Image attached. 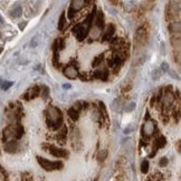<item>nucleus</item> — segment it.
Masks as SVG:
<instances>
[{
    "mask_svg": "<svg viewBox=\"0 0 181 181\" xmlns=\"http://www.w3.org/2000/svg\"><path fill=\"white\" fill-rule=\"evenodd\" d=\"M46 123L48 127L53 130H58L63 124V114L58 107L49 106L46 111Z\"/></svg>",
    "mask_w": 181,
    "mask_h": 181,
    "instance_id": "nucleus-1",
    "label": "nucleus"
},
{
    "mask_svg": "<svg viewBox=\"0 0 181 181\" xmlns=\"http://www.w3.org/2000/svg\"><path fill=\"white\" fill-rule=\"evenodd\" d=\"M94 15H95V10L92 14L90 15V17L87 18V20H85L84 23L82 24L77 25V26H75L73 28V32H74L75 37L77 38L78 41H82L84 40V38L86 37V35L88 34L90 32V28L92 26V21H93V18H94Z\"/></svg>",
    "mask_w": 181,
    "mask_h": 181,
    "instance_id": "nucleus-2",
    "label": "nucleus"
},
{
    "mask_svg": "<svg viewBox=\"0 0 181 181\" xmlns=\"http://www.w3.org/2000/svg\"><path fill=\"white\" fill-rule=\"evenodd\" d=\"M37 162L39 165L46 171H54V170H62L64 167V163L62 161H49L47 159L37 157Z\"/></svg>",
    "mask_w": 181,
    "mask_h": 181,
    "instance_id": "nucleus-3",
    "label": "nucleus"
},
{
    "mask_svg": "<svg viewBox=\"0 0 181 181\" xmlns=\"http://www.w3.org/2000/svg\"><path fill=\"white\" fill-rule=\"evenodd\" d=\"M165 15L168 20H176L180 18V2L172 1L165 9Z\"/></svg>",
    "mask_w": 181,
    "mask_h": 181,
    "instance_id": "nucleus-4",
    "label": "nucleus"
},
{
    "mask_svg": "<svg viewBox=\"0 0 181 181\" xmlns=\"http://www.w3.org/2000/svg\"><path fill=\"white\" fill-rule=\"evenodd\" d=\"M135 47L138 48L139 46L142 47L146 44V40H148V26L146 25H143L140 28H138V30L135 32Z\"/></svg>",
    "mask_w": 181,
    "mask_h": 181,
    "instance_id": "nucleus-5",
    "label": "nucleus"
},
{
    "mask_svg": "<svg viewBox=\"0 0 181 181\" xmlns=\"http://www.w3.org/2000/svg\"><path fill=\"white\" fill-rule=\"evenodd\" d=\"M155 132V124L153 121H146V123L142 125V135L149 138L151 135H153Z\"/></svg>",
    "mask_w": 181,
    "mask_h": 181,
    "instance_id": "nucleus-6",
    "label": "nucleus"
},
{
    "mask_svg": "<svg viewBox=\"0 0 181 181\" xmlns=\"http://www.w3.org/2000/svg\"><path fill=\"white\" fill-rule=\"evenodd\" d=\"M162 97H163V104H164L165 107L171 106L173 104V102H174V100H176L174 94H173V92H172V88L170 86L168 87V88H165L164 93L162 95Z\"/></svg>",
    "mask_w": 181,
    "mask_h": 181,
    "instance_id": "nucleus-7",
    "label": "nucleus"
},
{
    "mask_svg": "<svg viewBox=\"0 0 181 181\" xmlns=\"http://www.w3.org/2000/svg\"><path fill=\"white\" fill-rule=\"evenodd\" d=\"M48 148L47 151L49 152L51 154H53L54 157L56 158H67L68 157V152H67L66 150L64 149H59L57 146H46Z\"/></svg>",
    "mask_w": 181,
    "mask_h": 181,
    "instance_id": "nucleus-8",
    "label": "nucleus"
},
{
    "mask_svg": "<svg viewBox=\"0 0 181 181\" xmlns=\"http://www.w3.org/2000/svg\"><path fill=\"white\" fill-rule=\"evenodd\" d=\"M39 94H40V87L39 86H32V88H29V90L25 93L23 97H24L25 100L29 101V100L36 99V97H37Z\"/></svg>",
    "mask_w": 181,
    "mask_h": 181,
    "instance_id": "nucleus-9",
    "label": "nucleus"
},
{
    "mask_svg": "<svg viewBox=\"0 0 181 181\" xmlns=\"http://www.w3.org/2000/svg\"><path fill=\"white\" fill-rule=\"evenodd\" d=\"M64 75L69 79H76L78 77V72L74 66H66L63 71Z\"/></svg>",
    "mask_w": 181,
    "mask_h": 181,
    "instance_id": "nucleus-10",
    "label": "nucleus"
},
{
    "mask_svg": "<svg viewBox=\"0 0 181 181\" xmlns=\"http://www.w3.org/2000/svg\"><path fill=\"white\" fill-rule=\"evenodd\" d=\"M5 142L10 141V140H15V126L10 125L8 127H6L4 130V135H2Z\"/></svg>",
    "mask_w": 181,
    "mask_h": 181,
    "instance_id": "nucleus-11",
    "label": "nucleus"
},
{
    "mask_svg": "<svg viewBox=\"0 0 181 181\" xmlns=\"http://www.w3.org/2000/svg\"><path fill=\"white\" fill-rule=\"evenodd\" d=\"M114 32H115V26L113 24H110L107 26L106 30L104 32V35H103V41H110L112 38H113V35H114Z\"/></svg>",
    "mask_w": 181,
    "mask_h": 181,
    "instance_id": "nucleus-12",
    "label": "nucleus"
},
{
    "mask_svg": "<svg viewBox=\"0 0 181 181\" xmlns=\"http://www.w3.org/2000/svg\"><path fill=\"white\" fill-rule=\"evenodd\" d=\"M123 63V58L120 55L115 54L114 56H112L109 59V66L111 67H116V69H118V67L121 66V64Z\"/></svg>",
    "mask_w": 181,
    "mask_h": 181,
    "instance_id": "nucleus-13",
    "label": "nucleus"
},
{
    "mask_svg": "<svg viewBox=\"0 0 181 181\" xmlns=\"http://www.w3.org/2000/svg\"><path fill=\"white\" fill-rule=\"evenodd\" d=\"M18 150V144L15 140H10V141H7L6 144H5V151L8 152V153H15Z\"/></svg>",
    "mask_w": 181,
    "mask_h": 181,
    "instance_id": "nucleus-14",
    "label": "nucleus"
},
{
    "mask_svg": "<svg viewBox=\"0 0 181 181\" xmlns=\"http://www.w3.org/2000/svg\"><path fill=\"white\" fill-rule=\"evenodd\" d=\"M138 7V4L135 0H126L124 2V10L126 12H132L134 11Z\"/></svg>",
    "mask_w": 181,
    "mask_h": 181,
    "instance_id": "nucleus-15",
    "label": "nucleus"
},
{
    "mask_svg": "<svg viewBox=\"0 0 181 181\" xmlns=\"http://www.w3.org/2000/svg\"><path fill=\"white\" fill-rule=\"evenodd\" d=\"M180 40H181L180 39V34H177V36H176V34H173V36L171 37V39H170L172 47L174 48L176 51H180V46H181Z\"/></svg>",
    "mask_w": 181,
    "mask_h": 181,
    "instance_id": "nucleus-16",
    "label": "nucleus"
},
{
    "mask_svg": "<svg viewBox=\"0 0 181 181\" xmlns=\"http://www.w3.org/2000/svg\"><path fill=\"white\" fill-rule=\"evenodd\" d=\"M85 4H86V0H72L71 8L74 9L75 11H78L84 8Z\"/></svg>",
    "mask_w": 181,
    "mask_h": 181,
    "instance_id": "nucleus-17",
    "label": "nucleus"
},
{
    "mask_svg": "<svg viewBox=\"0 0 181 181\" xmlns=\"http://www.w3.org/2000/svg\"><path fill=\"white\" fill-rule=\"evenodd\" d=\"M169 32H171V34H180L181 32V24L179 20H174L173 23H171V24L169 25Z\"/></svg>",
    "mask_w": 181,
    "mask_h": 181,
    "instance_id": "nucleus-18",
    "label": "nucleus"
},
{
    "mask_svg": "<svg viewBox=\"0 0 181 181\" xmlns=\"http://www.w3.org/2000/svg\"><path fill=\"white\" fill-rule=\"evenodd\" d=\"M112 110L114 111L115 113H121L123 110V102L121 99H115L112 103Z\"/></svg>",
    "mask_w": 181,
    "mask_h": 181,
    "instance_id": "nucleus-19",
    "label": "nucleus"
},
{
    "mask_svg": "<svg viewBox=\"0 0 181 181\" xmlns=\"http://www.w3.org/2000/svg\"><path fill=\"white\" fill-rule=\"evenodd\" d=\"M95 26L97 28H100L101 30H102L103 28H104V15H103V12L100 10L97 12V15H96V18H95Z\"/></svg>",
    "mask_w": 181,
    "mask_h": 181,
    "instance_id": "nucleus-20",
    "label": "nucleus"
},
{
    "mask_svg": "<svg viewBox=\"0 0 181 181\" xmlns=\"http://www.w3.org/2000/svg\"><path fill=\"white\" fill-rule=\"evenodd\" d=\"M23 134H24V126L21 125V124H17L15 126V139L18 140L23 137Z\"/></svg>",
    "mask_w": 181,
    "mask_h": 181,
    "instance_id": "nucleus-21",
    "label": "nucleus"
},
{
    "mask_svg": "<svg viewBox=\"0 0 181 181\" xmlns=\"http://www.w3.org/2000/svg\"><path fill=\"white\" fill-rule=\"evenodd\" d=\"M68 115H69V118H71L73 121H77L79 118V112L77 110H75L74 107H71V109L68 110Z\"/></svg>",
    "mask_w": 181,
    "mask_h": 181,
    "instance_id": "nucleus-22",
    "label": "nucleus"
},
{
    "mask_svg": "<svg viewBox=\"0 0 181 181\" xmlns=\"http://www.w3.org/2000/svg\"><path fill=\"white\" fill-rule=\"evenodd\" d=\"M41 95V97H43V100H46L48 99V96H49V88H48V86H46V85H43V86L40 87V94Z\"/></svg>",
    "mask_w": 181,
    "mask_h": 181,
    "instance_id": "nucleus-23",
    "label": "nucleus"
},
{
    "mask_svg": "<svg viewBox=\"0 0 181 181\" xmlns=\"http://www.w3.org/2000/svg\"><path fill=\"white\" fill-rule=\"evenodd\" d=\"M65 25H66V16H65V12H63L62 16H60V18H59V21H58V29L60 32H63L64 30Z\"/></svg>",
    "mask_w": 181,
    "mask_h": 181,
    "instance_id": "nucleus-24",
    "label": "nucleus"
},
{
    "mask_svg": "<svg viewBox=\"0 0 181 181\" xmlns=\"http://www.w3.org/2000/svg\"><path fill=\"white\" fill-rule=\"evenodd\" d=\"M10 15H11L14 18H19V17L23 15V9H21V7H20V6L16 7V8L14 9L11 12H10Z\"/></svg>",
    "mask_w": 181,
    "mask_h": 181,
    "instance_id": "nucleus-25",
    "label": "nucleus"
},
{
    "mask_svg": "<svg viewBox=\"0 0 181 181\" xmlns=\"http://www.w3.org/2000/svg\"><path fill=\"white\" fill-rule=\"evenodd\" d=\"M167 144V140H165L164 137H160V138L157 139V141H155V146H157V148H159V149H162L163 146Z\"/></svg>",
    "mask_w": 181,
    "mask_h": 181,
    "instance_id": "nucleus-26",
    "label": "nucleus"
},
{
    "mask_svg": "<svg viewBox=\"0 0 181 181\" xmlns=\"http://www.w3.org/2000/svg\"><path fill=\"white\" fill-rule=\"evenodd\" d=\"M107 157V151L106 150H101L97 154V161L99 162H103Z\"/></svg>",
    "mask_w": 181,
    "mask_h": 181,
    "instance_id": "nucleus-27",
    "label": "nucleus"
},
{
    "mask_svg": "<svg viewBox=\"0 0 181 181\" xmlns=\"http://www.w3.org/2000/svg\"><path fill=\"white\" fill-rule=\"evenodd\" d=\"M162 73H163V72H162L161 68H155V69L152 72V78H153L154 81L159 79L162 76Z\"/></svg>",
    "mask_w": 181,
    "mask_h": 181,
    "instance_id": "nucleus-28",
    "label": "nucleus"
},
{
    "mask_svg": "<svg viewBox=\"0 0 181 181\" xmlns=\"http://www.w3.org/2000/svg\"><path fill=\"white\" fill-rule=\"evenodd\" d=\"M135 130H137V125L132 123V124H129V125L126 126L123 132H124V134H130V133H133Z\"/></svg>",
    "mask_w": 181,
    "mask_h": 181,
    "instance_id": "nucleus-29",
    "label": "nucleus"
},
{
    "mask_svg": "<svg viewBox=\"0 0 181 181\" xmlns=\"http://www.w3.org/2000/svg\"><path fill=\"white\" fill-rule=\"evenodd\" d=\"M103 58H104V54H101L100 56H97V57H95L94 60H93V63H92V66L93 67H96L99 66L100 64L103 62Z\"/></svg>",
    "mask_w": 181,
    "mask_h": 181,
    "instance_id": "nucleus-30",
    "label": "nucleus"
},
{
    "mask_svg": "<svg viewBox=\"0 0 181 181\" xmlns=\"http://www.w3.org/2000/svg\"><path fill=\"white\" fill-rule=\"evenodd\" d=\"M141 172L144 173V174L149 172V161L148 160H144L141 163Z\"/></svg>",
    "mask_w": 181,
    "mask_h": 181,
    "instance_id": "nucleus-31",
    "label": "nucleus"
},
{
    "mask_svg": "<svg viewBox=\"0 0 181 181\" xmlns=\"http://www.w3.org/2000/svg\"><path fill=\"white\" fill-rule=\"evenodd\" d=\"M39 41H40V36L39 35L35 36L32 39V41H30V45H29V46H30V47H36V46L39 45Z\"/></svg>",
    "mask_w": 181,
    "mask_h": 181,
    "instance_id": "nucleus-32",
    "label": "nucleus"
},
{
    "mask_svg": "<svg viewBox=\"0 0 181 181\" xmlns=\"http://www.w3.org/2000/svg\"><path fill=\"white\" fill-rule=\"evenodd\" d=\"M66 135H67V127L66 126H64L63 130L59 132V135H58V140H65L66 139Z\"/></svg>",
    "mask_w": 181,
    "mask_h": 181,
    "instance_id": "nucleus-33",
    "label": "nucleus"
},
{
    "mask_svg": "<svg viewBox=\"0 0 181 181\" xmlns=\"http://www.w3.org/2000/svg\"><path fill=\"white\" fill-rule=\"evenodd\" d=\"M135 109V103L134 102H130V103H127L126 104V107H125V112H132V111Z\"/></svg>",
    "mask_w": 181,
    "mask_h": 181,
    "instance_id": "nucleus-34",
    "label": "nucleus"
},
{
    "mask_svg": "<svg viewBox=\"0 0 181 181\" xmlns=\"http://www.w3.org/2000/svg\"><path fill=\"white\" fill-rule=\"evenodd\" d=\"M107 77H109V69L105 68L104 71L101 72V79L102 81H107Z\"/></svg>",
    "mask_w": 181,
    "mask_h": 181,
    "instance_id": "nucleus-35",
    "label": "nucleus"
},
{
    "mask_svg": "<svg viewBox=\"0 0 181 181\" xmlns=\"http://www.w3.org/2000/svg\"><path fill=\"white\" fill-rule=\"evenodd\" d=\"M12 84H14L12 82H2V84H1L0 87L4 91H7L8 88H10V86H12Z\"/></svg>",
    "mask_w": 181,
    "mask_h": 181,
    "instance_id": "nucleus-36",
    "label": "nucleus"
},
{
    "mask_svg": "<svg viewBox=\"0 0 181 181\" xmlns=\"http://www.w3.org/2000/svg\"><path fill=\"white\" fill-rule=\"evenodd\" d=\"M167 164H168V159L167 158H161L160 161H159V165L162 167V168H164V167H167Z\"/></svg>",
    "mask_w": 181,
    "mask_h": 181,
    "instance_id": "nucleus-37",
    "label": "nucleus"
},
{
    "mask_svg": "<svg viewBox=\"0 0 181 181\" xmlns=\"http://www.w3.org/2000/svg\"><path fill=\"white\" fill-rule=\"evenodd\" d=\"M161 69H162V72H168L170 69V68H169V64L165 63V62H163V63L161 64Z\"/></svg>",
    "mask_w": 181,
    "mask_h": 181,
    "instance_id": "nucleus-38",
    "label": "nucleus"
},
{
    "mask_svg": "<svg viewBox=\"0 0 181 181\" xmlns=\"http://www.w3.org/2000/svg\"><path fill=\"white\" fill-rule=\"evenodd\" d=\"M30 174L28 172H25V173H23V177H21V179L23 180H32V177H29Z\"/></svg>",
    "mask_w": 181,
    "mask_h": 181,
    "instance_id": "nucleus-39",
    "label": "nucleus"
},
{
    "mask_svg": "<svg viewBox=\"0 0 181 181\" xmlns=\"http://www.w3.org/2000/svg\"><path fill=\"white\" fill-rule=\"evenodd\" d=\"M132 88V84H126L124 86H122V91L123 92H126V91H130Z\"/></svg>",
    "mask_w": 181,
    "mask_h": 181,
    "instance_id": "nucleus-40",
    "label": "nucleus"
},
{
    "mask_svg": "<svg viewBox=\"0 0 181 181\" xmlns=\"http://www.w3.org/2000/svg\"><path fill=\"white\" fill-rule=\"evenodd\" d=\"M170 73V75H171V76H172L173 78H177V79H179V75L177 74V73H176V72H173V71H171V69H169V71H168Z\"/></svg>",
    "mask_w": 181,
    "mask_h": 181,
    "instance_id": "nucleus-41",
    "label": "nucleus"
},
{
    "mask_svg": "<svg viewBox=\"0 0 181 181\" xmlns=\"http://www.w3.org/2000/svg\"><path fill=\"white\" fill-rule=\"evenodd\" d=\"M75 10L74 9H72V8H69V10H68V18H73V17H74V15H75Z\"/></svg>",
    "mask_w": 181,
    "mask_h": 181,
    "instance_id": "nucleus-42",
    "label": "nucleus"
},
{
    "mask_svg": "<svg viewBox=\"0 0 181 181\" xmlns=\"http://www.w3.org/2000/svg\"><path fill=\"white\" fill-rule=\"evenodd\" d=\"M27 26V21H23V23H20L19 24V29L20 30H24L25 28Z\"/></svg>",
    "mask_w": 181,
    "mask_h": 181,
    "instance_id": "nucleus-43",
    "label": "nucleus"
},
{
    "mask_svg": "<svg viewBox=\"0 0 181 181\" xmlns=\"http://www.w3.org/2000/svg\"><path fill=\"white\" fill-rule=\"evenodd\" d=\"M94 77L95 78H101V71H96L94 73Z\"/></svg>",
    "mask_w": 181,
    "mask_h": 181,
    "instance_id": "nucleus-44",
    "label": "nucleus"
},
{
    "mask_svg": "<svg viewBox=\"0 0 181 181\" xmlns=\"http://www.w3.org/2000/svg\"><path fill=\"white\" fill-rule=\"evenodd\" d=\"M0 173H2V174L5 176V178H7V173H6V171H5L2 168H1V165H0Z\"/></svg>",
    "mask_w": 181,
    "mask_h": 181,
    "instance_id": "nucleus-45",
    "label": "nucleus"
},
{
    "mask_svg": "<svg viewBox=\"0 0 181 181\" xmlns=\"http://www.w3.org/2000/svg\"><path fill=\"white\" fill-rule=\"evenodd\" d=\"M71 84H64L63 85V88H65V90H69L71 88Z\"/></svg>",
    "mask_w": 181,
    "mask_h": 181,
    "instance_id": "nucleus-46",
    "label": "nucleus"
},
{
    "mask_svg": "<svg viewBox=\"0 0 181 181\" xmlns=\"http://www.w3.org/2000/svg\"><path fill=\"white\" fill-rule=\"evenodd\" d=\"M161 49H162L161 54H162V55H164V54H165V51H164V44H163V43L161 44Z\"/></svg>",
    "mask_w": 181,
    "mask_h": 181,
    "instance_id": "nucleus-47",
    "label": "nucleus"
},
{
    "mask_svg": "<svg viewBox=\"0 0 181 181\" xmlns=\"http://www.w3.org/2000/svg\"><path fill=\"white\" fill-rule=\"evenodd\" d=\"M180 144H181V141H178V152H180Z\"/></svg>",
    "mask_w": 181,
    "mask_h": 181,
    "instance_id": "nucleus-48",
    "label": "nucleus"
},
{
    "mask_svg": "<svg viewBox=\"0 0 181 181\" xmlns=\"http://www.w3.org/2000/svg\"><path fill=\"white\" fill-rule=\"evenodd\" d=\"M0 23H1V24L4 23V20H2V18H1V17H0Z\"/></svg>",
    "mask_w": 181,
    "mask_h": 181,
    "instance_id": "nucleus-49",
    "label": "nucleus"
},
{
    "mask_svg": "<svg viewBox=\"0 0 181 181\" xmlns=\"http://www.w3.org/2000/svg\"><path fill=\"white\" fill-rule=\"evenodd\" d=\"M1 84H2V79L0 78V86H1Z\"/></svg>",
    "mask_w": 181,
    "mask_h": 181,
    "instance_id": "nucleus-50",
    "label": "nucleus"
},
{
    "mask_svg": "<svg viewBox=\"0 0 181 181\" xmlns=\"http://www.w3.org/2000/svg\"><path fill=\"white\" fill-rule=\"evenodd\" d=\"M2 53V47H0V54Z\"/></svg>",
    "mask_w": 181,
    "mask_h": 181,
    "instance_id": "nucleus-51",
    "label": "nucleus"
},
{
    "mask_svg": "<svg viewBox=\"0 0 181 181\" xmlns=\"http://www.w3.org/2000/svg\"><path fill=\"white\" fill-rule=\"evenodd\" d=\"M149 1H150V2H152V1H154V0H149Z\"/></svg>",
    "mask_w": 181,
    "mask_h": 181,
    "instance_id": "nucleus-52",
    "label": "nucleus"
},
{
    "mask_svg": "<svg viewBox=\"0 0 181 181\" xmlns=\"http://www.w3.org/2000/svg\"><path fill=\"white\" fill-rule=\"evenodd\" d=\"M0 37H1V35H0Z\"/></svg>",
    "mask_w": 181,
    "mask_h": 181,
    "instance_id": "nucleus-53",
    "label": "nucleus"
}]
</instances>
